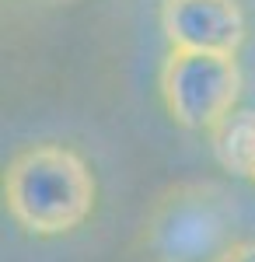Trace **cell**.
Returning a JSON list of instances; mask_svg holds the SVG:
<instances>
[{"mask_svg": "<svg viewBox=\"0 0 255 262\" xmlns=\"http://www.w3.org/2000/svg\"><path fill=\"white\" fill-rule=\"evenodd\" d=\"M231 245V210L210 185H178L147 217V248L157 262H220Z\"/></svg>", "mask_w": 255, "mask_h": 262, "instance_id": "2", "label": "cell"}, {"mask_svg": "<svg viewBox=\"0 0 255 262\" xmlns=\"http://www.w3.org/2000/svg\"><path fill=\"white\" fill-rule=\"evenodd\" d=\"M241 70L235 56L168 49L161 67V98L185 129H214L238 108Z\"/></svg>", "mask_w": 255, "mask_h": 262, "instance_id": "3", "label": "cell"}, {"mask_svg": "<svg viewBox=\"0 0 255 262\" xmlns=\"http://www.w3.org/2000/svg\"><path fill=\"white\" fill-rule=\"evenodd\" d=\"M4 200L25 231L42 238L67 234L88 221L95 206V175L77 150L35 143L7 164Z\"/></svg>", "mask_w": 255, "mask_h": 262, "instance_id": "1", "label": "cell"}, {"mask_svg": "<svg viewBox=\"0 0 255 262\" xmlns=\"http://www.w3.org/2000/svg\"><path fill=\"white\" fill-rule=\"evenodd\" d=\"M161 32L172 49L235 56L245 42L238 0H161Z\"/></svg>", "mask_w": 255, "mask_h": 262, "instance_id": "4", "label": "cell"}, {"mask_svg": "<svg viewBox=\"0 0 255 262\" xmlns=\"http://www.w3.org/2000/svg\"><path fill=\"white\" fill-rule=\"evenodd\" d=\"M214 158L224 171L255 179V112L252 108H235L231 116L217 122L210 129Z\"/></svg>", "mask_w": 255, "mask_h": 262, "instance_id": "5", "label": "cell"}, {"mask_svg": "<svg viewBox=\"0 0 255 262\" xmlns=\"http://www.w3.org/2000/svg\"><path fill=\"white\" fill-rule=\"evenodd\" d=\"M220 262H255V242H235Z\"/></svg>", "mask_w": 255, "mask_h": 262, "instance_id": "6", "label": "cell"}]
</instances>
